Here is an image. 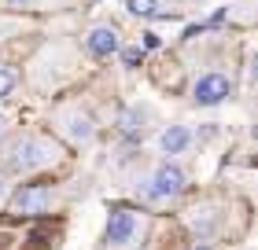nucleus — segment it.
Instances as JSON below:
<instances>
[{
  "mask_svg": "<svg viewBox=\"0 0 258 250\" xmlns=\"http://www.w3.org/2000/svg\"><path fill=\"white\" fill-rule=\"evenodd\" d=\"M144 232H148V217L144 213H137L129 206H114L103 243H107V250H133V246H140Z\"/></svg>",
  "mask_w": 258,
  "mask_h": 250,
  "instance_id": "nucleus-1",
  "label": "nucleus"
},
{
  "mask_svg": "<svg viewBox=\"0 0 258 250\" xmlns=\"http://www.w3.org/2000/svg\"><path fill=\"white\" fill-rule=\"evenodd\" d=\"M59 158V147L52 140H41V136H22L19 144H11L8 151V165L19 173H33V170H44Z\"/></svg>",
  "mask_w": 258,
  "mask_h": 250,
  "instance_id": "nucleus-2",
  "label": "nucleus"
},
{
  "mask_svg": "<svg viewBox=\"0 0 258 250\" xmlns=\"http://www.w3.org/2000/svg\"><path fill=\"white\" fill-rule=\"evenodd\" d=\"M184 184H188V177H184L181 165L162 162V165H155V173L140 184V195H144L148 202H166V199H177L184 192Z\"/></svg>",
  "mask_w": 258,
  "mask_h": 250,
  "instance_id": "nucleus-3",
  "label": "nucleus"
},
{
  "mask_svg": "<svg viewBox=\"0 0 258 250\" xmlns=\"http://www.w3.org/2000/svg\"><path fill=\"white\" fill-rule=\"evenodd\" d=\"M52 202H55L52 188H44V184H22L15 192V199H11V210H15L19 217H41V213H48Z\"/></svg>",
  "mask_w": 258,
  "mask_h": 250,
  "instance_id": "nucleus-4",
  "label": "nucleus"
},
{
  "mask_svg": "<svg viewBox=\"0 0 258 250\" xmlns=\"http://www.w3.org/2000/svg\"><path fill=\"white\" fill-rule=\"evenodd\" d=\"M232 96V81L225 74H203L192 85V100L199 107H218V103H225Z\"/></svg>",
  "mask_w": 258,
  "mask_h": 250,
  "instance_id": "nucleus-5",
  "label": "nucleus"
},
{
  "mask_svg": "<svg viewBox=\"0 0 258 250\" xmlns=\"http://www.w3.org/2000/svg\"><path fill=\"white\" fill-rule=\"evenodd\" d=\"M85 48H89V55H96V59L114 55V52H118V30H114V26H92L89 37H85Z\"/></svg>",
  "mask_w": 258,
  "mask_h": 250,
  "instance_id": "nucleus-6",
  "label": "nucleus"
},
{
  "mask_svg": "<svg viewBox=\"0 0 258 250\" xmlns=\"http://www.w3.org/2000/svg\"><path fill=\"white\" fill-rule=\"evenodd\" d=\"M63 129H67V136L74 140V144H92V136H96V125H92V118L85 111H67Z\"/></svg>",
  "mask_w": 258,
  "mask_h": 250,
  "instance_id": "nucleus-7",
  "label": "nucleus"
},
{
  "mask_svg": "<svg viewBox=\"0 0 258 250\" xmlns=\"http://www.w3.org/2000/svg\"><path fill=\"white\" fill-rule=\"evenodd\" d=\"M188 147H192L188 125H170V129H162V136H159V151H162V154H184Z\"/></svg>",
  "mask_w": 258,
  "mask_h": 250,
  "instance_id": "nucleus-8",
  "label": "nucleus"
},
{
  "mask_svg": "<svg viewBox=\"0 0 258 250\" xmlns=\"http://www.w3.org/2000/svg\"><path fill=\"white\" fill-rule=\"evenodd\" d=\"M125 4L140 19H166V15H173V8L166 4V0H125Z\"/></svg>",
  "mask_w": 258,
  "mask_h": 250,
  "instance_id": "nucleus-9",
  "label": "nucleus"
},
{
  "mask_svg": "<svg viewBox=\"0 0 258 250\" xmlns=\"http://www.w3.org/2000/svg\"><path fill=\"white\" fill-rule=\"evenodd\" d=\"M122 133L125 136H144V111H125L122 114Z\"/></svg>",
  "mask_w": 258,
  "mask_h": 250,
  "instance_id": "nucleus-10",
  "label": "nucleus"
},
{
  "mask_svg": "<svg viewBox=\"0 0 258 250\" xmlns=\"http://www.w3.org/2000/svg\"><path fill=\"white\" fill-rule=\"evenodd\" d=\"M15 85H19V74L11 66H0V100H8L15 92Z\"/></svg>",
  "mask_w": 258,
  "mask_h": 250,
  "instance_id": "nucleus-11",
  "label": "nucleus"
},
{
  "mask_svg": "<svg viewBox=\"0 0 258 250\" xmlns=\"http://www.w3.org/2000/svg\"><path fill=\"white\" fill-rule=\"evenodd\" d=\"M8 4H11V8H19V11H22V8H37V0H8Z\"/></svg>",
  "mask_w": 258,
  "mask_h": 250,
  "instance_id": "nucleus-12",
  "label": "nucleus"
},
{
  "mask_svg": "<svg viewBox=\"0 0 258 250\" xmlns=\"http://www.w3.org/2000/svg\"><path fill=\"white\" fill-rule=\"evenodd\" d=\"M4 199H8V181H4V173H0V206H4Z\"/></svg>",
  "mask_w": 258,
  "mask_h": 250,
  "instance_id": "nucleus-13",
  "label": "nucleus"
},
{
  "mask_svg": "<svg viewBox=\"0 0 258 250\" xmlns=\"http://www.w3.org/2000/svg\"><path fill=\"white\" fill-rule=\"evenodd\" d=\"M188 250H210V243H199V239H196V243H192Z\"/></svg>",
  "mask_w": 258,
  "mask_h": 250,
  "instance_id": "nucleus-14",
  "label": "nucleus"
},
{
  "mask_svg": "<svg viewBox=\"0 0 258 250\" xmlns=\"http://www.w3.org/2000/svg\"><path fill=\"white\" fill-rule=\"evenodd\" d=\"M4 129H8V122H4V118H0V140H4Z\"/></svg>",
  "mask_w": 258,
  "mask_h": 250,
  "instance_id": "nucleus-15",
  "label": "nucleus"
}]
</instances>
